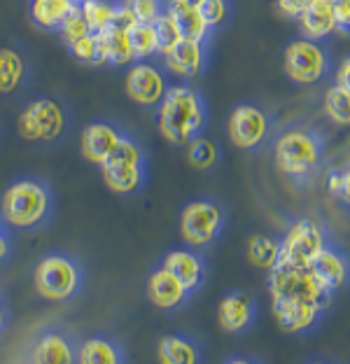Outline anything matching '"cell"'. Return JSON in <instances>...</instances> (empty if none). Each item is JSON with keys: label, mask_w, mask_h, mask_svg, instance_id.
<instances>
[{"label": "cell", "mask_w": 350, "mask_h": 364, "mask_svg": "<svg viewBox=\"0 0 350 364\" xmlns=\"http://www.w3.org/2000/svg\"><path fill=\"white\" fill-rule=\"evenodd\" d=\"M278 255H280V241L266 236V234H257L248 241V259L260 269H273L278 264Z\"/></svg>", "instance_id": "484cf974"}, {"label": "cell", "mask_w": 350, "mask_h": 364, "mask_svg": "<svg viewBox=\"0 0 350 364\" xmlns=\"http://www.w3.org/2000/svg\"><path fill=\"white\" fill-rule=\"evenodd\" d=\"M299 26H302L304 38L315 40V43L334 36L339 31L334 3H332V0H315V3L308 5V10L299 16Z\"/></svg>", "instance_id": "5bb4252c"}, {"label": "cell", "mask_w": 350, "mask_h": 364, "mask_svg": "<svg viewBox=\"0 0 350 364\" xmlns=\"http://www.w3.org/2000/svg\"><path fill=\"white\" fill-rule=\"evenodd\" d=\"M23 80V59L14 49H0V94H12Z\"/></svg>", "instance_id": "f1b7e54d"}, {"label": "cell", "mask_w": 350, "mask_h": 364, "mask_svg": "<svg viewBox=\"0 0 350 364\" xmlns=\"http://www.w3.org/2000/svg\"><path fill=\"white\" fill-rule=\"evenodd\" d=\"M7 250H10V243H7L5 234H0V259L5 257V255H7Z\"/></svg>", "instance_id": "ee69618b"}, {"label": "cell", "mask_w": 350, "mask_h": 364, "mask_svg": "<svg viewBox=\"0 0 350 364\" xmlns=\"http://www.w3.org/2000/svg\"><path fill=\"white\" fill-rule=\"evenodd\" d=\"M3 325H5V316H3V309H0V329H3Z\"/></svg>", "instance_id": "bcb514c9"}, {"label": "cell", "mask_w": 350, "mask_h": 364, "mask_svg": "<svg viewBox=\"0 0 350 364\" xmlns=\"http://www.w3.org/2000/svg\"><path fill=\"white\" fill-rule=\"evenodd\" d=\"M327 189L332 196H336L350 205V168L344 173H332L327 180Z\"/></svg>", "instance_id": "f35d334b"}, {"label": "cell", "mask_w": 350, "mask_h": 364, "mask_svg": "<svg viewBox=\"0 0 350 364\" xmlns=\"http://www.w3.org/2000/svg\"><path fill=\"white\" fill-rule=\"evenodd\" d=\"M16 129L23 140H43V143L58 140L65 129L63 107L52 98H38L19 114Z\"/></svg>", "instance_id": "ba28073f"}, {"label": "cell", "mask_w": 350, "mask_h": 364, "mask_svg": "<svg viewBox=\"0 0 350 364\" xmlns=\"http://www.w3.org/2000/svg\"><path fill=\"white\" fill-rule=\"evenodd\" d=\"M322 107H324L327 119L339 124V127H350V91L348 89L332 85L324 91Z\"/></svg>", "instance_id": "83f0119b"}, {"label": "cell", "mask_w": 350, "mask_h": 364, "mask_svg": "<svg viewBox=\"0 0 350 364\" xmlns=\"http://www.w3.org/2000/svg\"><path fill=\"white\" fill-rule=\"evenodd\" d=\"M206 127L201 98L189 87H171L159 103V131L173 145H187Z\"/></svg>", "instance_id": "6da1fadb"}, {"label": "cell", "mask_w": 350, "mask_h": 364, "mask_svg": "<svg viewBox=\"0 0 350 364\" xmlns=\"http://www.w3.org/2000/svg\"><path fill=\"white\" fill-rule=\"evenodd\" d=\"M78 7L82 16H85L89 31L96 33V36L110 28L112 16L117 12V5L110 3V0H80Z\"/></svg>", "instance_id": "d4e9b609"}, {"label": "cell", "mask_w": 350, "mask_h": 364, "mask_svg": "<svg viewBox=\"0 0 350 364\" xmlns=\"http://www.w3.org/2000/svg\"><path fill=\"white\" fill-rule=\"evenodd\" d=\"M136 16L131 14V10L127 5H117V12L112 16V23H110V28L115 31H122V33H129L133 26H136Z\"/></svg>", "instance_id": "60d3db41"}, {"label": "cell", "mask_w": 350, "mask_h": 364, "mask_svg": "<svg viewBox=\"0 0 350 364\" xmlns=\"http://www.w3.org/2000/svg\"><path fill=\"white\" fill-rule=\"evenodd\" d=\"M282 68L297 85H315L327 73V54L315 40L299 38L290 43L282 54Z\"/></svg>", "instance_id": "52a82bcc"}, {"label": "cell", "mask_w": 350, "mask_h": 364, "mask_svg": "<svg viewBox=\"0 0 350 364\" xmlns=\"http://www.w3.org/2000/svg\"><path fill=\"white\" fill-rule=\"evenodd\" d=\"M166 77L159 68H154L152 63H138L133 65L127 75V94L131 101L138 105H159L161 98L166 96Z\"/></svg>", "instance_id": "8fae6325"}, {"label": "cell", "mask_w": 350, "mask_h": 364, "mask_svg": "<svg viewBox=\"0 0 350 364\" xmlns=\"http://www.w3.org/2000/svg\"><path fill=\"white\" fill-rule=\"evenodd\" d=\"M182 3H187V5H194V7H198L203 3V0H182Z\"/></svg>", "instance_id": "f6af8a7d"}, {"label": "cell", "mask_w": 350, "mask_h": 364, "mask_svg": "<svg viewBox=\"0 0 350 364\" xmlns=\"http://www.w3.org/2000/svg\"><path fill=\"white\" fill-rule=\"evenodd\" d=\"M327 247V238L318 222L297 220L285 231V238L280 241V255L276 267H297L306 269L311 262ZM273 267V269H276Z\"/></svg>", "instance_id": "277c9868"}, {"label": "cell", "mask_w": 350, "mask_h": 364, "mask_svg": "<svg viewBox=\"0 0 350 364\" xmlns=\"http://www.w3.org/2000/svg\"><path fill=\"white\" fill-rule=\"evenodd\" d=\"M311 3H315V0H276L280 14H285L287 19H299Z\"/></svg>", "instance_id": "ab89813d"}, {"label": "cell", "mask_w": 350, "mask_h": 364, "mask_svg": "<svg viewBox=\"0 0 350 364\" xmlns=\"http://www.w3.org/2000/svg\"><path fill=\"white\" fill-rule=\"evenodd\" d=\"M273 154H276V166L287 178L304 180L311 178L320 166L322 156V143L313 131L295 127L287 129L276 138L273 145Z\"/></svg>", "instance_id": "7a4b0ae2"}, {"label": "cell", "mask_w": 350, "mask_h": 364, "mask_svg": "<svg viewBox=\"0 0 350 364\" xmlns=\"http://www.w3.org/2000/svg\"><path fill=\"white\" fill-rule=\"evenodd\" d=\"M98 43H101V56L103 65H127L133 61V52L129 45V33L107 28L103 33H98Z\"/></svg>", "instance_id": "603a6c76"}, {"label": "cell", "mask_w": 350, "mask_h": 364, "mask_svg": "<svg viewBox=\"0 0 350 364\" xmlns=\"http://www.w3.org/2000/svg\"><path fill=\"white\" fill-rule=\"evenodd\" d=\"M75 360V350L61 334H45L36 343L33 350V362L40 364H70Z\"/></svg>", "instance_id": "cb8c5ba5"}, {"label": "cell", "mask_w": 350, "mask_h": 364, "mask_svg": "<svg viewBox=\"0 0 350 364\" xmlns=\"http://www.w3.org/2000/svg\"><path fill=\"white\" fill-rule=\"evenodd\" d=\"M255 318V304L248 294L233 292L224 296L218 309V322L224 332H243Z\"/></svg>", "instance_id": "e0dca14e"}, {"label": "cell", "mask_w": 350, "mask_h": 364, "mask_svg": "<svg viewBox=\"0 0 350 364\" xmlns=\"http://www.w3.org/2000/svg\"><path fill=\"white\" fill-rule=\"evenodd\" d=\"M222 222H224V215L218 203L191 201L182 208L180 234L189 245L203 247L215 241V236H218L222 229Z\"/></svg>", "instance_id": "9c48e42d"}, {"label": "cell", "mask_w": 350, "mask_h": 364, "mask_svg": "<svg viewBox=\"0 0 350 364\" xmlns=\"http://www.w3.org/2000/svg\"><path fill=\"white\" fill-rule=\"evenodd\" d=\"M336 10V21H339V31H348L350 33V0H332Z\"/></svg>", "instance_id": "b9f144b4"}, {"label": "cell", "mask_w": 350, "mask_h": 364, "mask_svg": "<svg viewBox=\"0 0 350 364\" xmlns=\"http://www.w3.org/2000/svg\"><path fill=\"white\" fill-rule=\"evenodd\" d=\"M82 283L80 269L65 255H49L36 269V289L49 301H65L78 294Z\"/></svg>", "instance_id": "8992f818"}, {"label": "cell", "mask_w": 350, "mask_h": 364, "mask_svg": "<svg viewBox=\"0 0 350 364\" xmlns=\"http://www.w3.org/2000/svg\"><path fill=\"white\" fill-rule=\"evenodd\" d=\"M122 134L117 131V127L107 122H94L82 131L80 138V147H82V156L91 164H101L110 156V152L115 150V145L120 143Z\"/></svg>", "instance_id": "4fadbf2b"}, {"label": "cell", "mask_w": 350, "mask_h": 364, "mask_svg": "<svg viewBox=\"0 0 350 364\" xmlns=\"http://www.w3.org/2000/svg\"><path fill=\"white\" fill-rule=\"evenodd\" d=\"M124 5L129 7L138 23H154L157 16L164 12L161 0H127Z\"/></svg>", "instance_id": "8d00e7d4"}, {"label": "cell", "mask_w": 350, "mask_h": 364, "mask_svg": "<svg viewBox=\"0 0 350 364\" xmlns=\"http://www.w3.org/2000/svg\"><path fill=\"white\" fill-rule=\"evenodd\" d=\"M166 68L178 77H196L203 68V43L182 38L178 45L164 54Z\"/></svg>", "instance_id": "2e32d148"}, {"label": "cell", "mask_w": 350, "mask_h": 364, "mask_svg": "<svg viewBox=\"0 0 350 364\" xmlns=\"http://www.w3.org/2000/svg\"><path fill=\"white\" fill-rule=\"evenodd\" d=\"M229 140L240 150H255L269 136V117L255 105H238L229 114Z\"/></svg>", "instance_id": "30bf717a"}, {"label": "cell", "mask_w": 350, "mask_h": 364, "mask_svg": "<svg viewBox=\"0 0 350 364\" xmlns=\"http://www.w3.org/2000/svg\"><path fill=\"white\" fill-rule=\"evenodd\" d=\"M73 56L82 63H94V65H103V56H101V43H98L96 33H89V36L80 38L78 43L68 45Z\"/></svg>", "instance_id": "e575fe53"}, {"label": "cell", "mask_w": 350, "mask_h": 364, "mask_svg": "<svg viewBox=\"0 0 350 364\" xmlns=\"http://www.w3.org/2000/svg\"><path fill=\"white\" fill-rule=\"evenodd\" d=\"M75 3H80V0H75Z\"/></svg>", "instance_id": "c3c4849f"}, {"label": "cell", "mask_w": 350, "mask_h": 364, "mask_svg": "<svg viewBox=\"0 0 350 364\" xmlns=\"http://www.w3.org/2000/svg\"><path fill=\"white\" fill-rule=\"evenodd\" d=\"M105 185L117 194H133L138 192L145 178V166H133V164H101Z\"/></svg>", "instance_id": "44dd1931"}, {"label": "cell", "mask_w": 350, "mask_h": 364, "mask_svg": "<svg viewBox=\"0 0 350 364\" xmlns=\"http://www.w3.org/2000/svg\"><path fill=\"white\" fill-rule=\"evenodd\" d=\"M322 313L320 304L297 301V299H273V316L278 320V327L287 334H299L311 329L318 322Z\"/></svg>", "instance_id": "7c38bea8"}, {"label": "cell", "mask_w": 350, "mask_h": 364, "mask_svg": "<svg viewBox=\"0 0 350 364\" xmlns=\"http://www.w3.org/2000/svg\"><path fill=\"white\" fill-rule=\"evenodd\" d=\"M0 234H3V229H0Z\"/></svg>", "instance_id": "7dc6e473"}, {"label": "cell", "mask_w": 350, "mask_h": 364, "mask_svg": "<svg viewBox=\"0 0 350 364\" xmlns=\"http://www.w3.org/2000/svg\"><path fill=\"white\" fill-rule=\"evenodd\" d=\"M105 161L110 164H133V166H145V154L143 150L138 147L136 140H131L127 136L120 138V143L115 145V150L110 152V156H107ZM103 161V164H105Z\"/></svg>", "instance_id": "836d02e7"}, {"label": "cell", "mask_w": 350, "mask_h": 364, "mask_svg": "<svg viewBox=\"0 0 350 364\" xmlns=\"http://www.w3.org/2000/svg\"><path fill=\"white\" fill-rule=\"evenodd\" d=\"M271 299H297V301H313L327 309L332 292L324 287L318 276L311 269L297 267H276L271 269L269 278Z\"/></svg>", "instance_id": "5b68a950"}, {"label": "cell", "mask_w": 350, "mask_h": 364, "mask_svg": "<svg viewBox=\"0 0 350 364\" xmlns=\"http://www.w3.org/2000/svg\"><path fill=\"white\" fill-rule=\"evenodd\" d=\"M58 33H61V38H63L65 45H73V43H78L80 38L89 36L91 31L87 26L85 16H82V12H80V7H75V10L68 16H65V21L61 23Z\"/></svg>", "instance_id": "d590c367"}, {"label": "cell", "mask_w": 350, "mask_h": 364, "mask_svg": "<svg viewBox=\"0 0 350 364\" xmlns=\"http://www.w3.org/2000/svg\"><path fill=\"white\" fill-rule=\"evenodd\" d=\"M129 45L133 52V59H149L159 52V38L152 23H136L129 31Z\"/></svg>", "instance_id": "4dcf8cb0"}, {"label": "cell", "mask_w": 350, "mask_h": 364, "mask_svg": "<svg viewBox=\"0 0 350 364\" xmlns=\"http://www.w3.org/2000/svg\"><path fill=\"white\" fill-rule=\"evenodd\" d=\"M166 10L171 12V16L175 19V23H178V28H180L182 38H185V40H196V43H203V40L208 38L211 26L203 21L198 7L182 3V0H171Z\"/></svg>", "instance_id": "ffe728a7"}, {"label": "cell", "mask_w": 350, "mask_h": 364, "mask_svg": "<svg viewBox=\"0 0 350 364\" xmlns=\"http://www.w3.org/2000/svg\"><path fill=\"white\" fill-rule=\"evenodd\" d=\"M80 364H117L122 362V353L117 350V346L105 341V338H89L80 346L78 350Z\"/></svg>", "instance_id": "4316f807"}, {"label": "cell", "mask_w": 350, "mask_h": 364, "mask_svg": "<svg viewBox=\"0 0 350 364\" xmlns=\"http://www.w3.org/2000/svg\"><path fill=\"white\" fill-rule=\"evenodd\" d=\"M308 269L318 276V280L329 292H336V289L346 287L348 276H350V269H348V262L344 259V255L339 250H332V247H324L318 257L311 262Z\"/></svg>", "instance_id": "ac0fdd59"}, {"label": "cell", "mask_w": 350, "mask_h": 364, "mask_svg": "<svg viewBox=\"0 0 350 364\" xmlns=\"http://www.w3.org/2000/svg\"><path fill=\"white\" fill-rule=\"evenodd\" d=\"M49 208H52V196L49 189L38 180H19L12 187L5 189L3 201H0V213L7 225L31 229L43 222Z\"/></svg>", "instance_id": "3957f363"}, {"label": "cell", "mask_w": 350, "mask_h": 364, "mask_svg": "<svg viewBox=\"0 0 350 364\" xmlns=\"http://www.w3.org/2000/svg\"><path fill=\"white\" fill-rule=\"evenodd\" d=\"M189 289L180 283L178 278L173 276L171 271H166L164 267L157 269L147 280V296L157 309L161 311H171L175 306H180L187 299Z\"/></svg>", "instance_id": "9a60e30c"}, {"label": "cell", "mask_w": 350, "mask_h": 364, "mask_svg": "<svg viewBox=\"0 0 350 364\" xmlns=\"http://www.w3.org/2000/svg\"><path fill=\"white\" fill-rule=\"evenodd\" d=\"M336 85L350 91V56H346V59L339 63V70H336Z\"/></svg>", "instance_id": "7bdbcfd3"}, {"label": "cell", "mask_w": 350, "mask_h": 364, "mask_svg": "<svg viewBox=\"0 0 350 364\" xmlns=\"http://www.w3.org/2000/svg\"><path fill=\"white\" fill-rule=\"evenodd\" d=\"M198 12H201L203 21L208 23L211 28H218L224 23L229 14V7H227V0H203L201 5H198Z\"/></svg>", "instance_id": "74e56055"}, {"label": "cell", "mask_w": 350, "mask_h": 364, "mask_svg": "<svg viewBox=\"0 0 350 364\" xmlns=\"http://www.w3.org/2000/svg\"><path fill=\"white\" fill-rule=\"evenodd\" d=\"M159 360L166 364H196L198 353L187 338L182 336H166L159 343Z\"/></svg>", "instance_id": "f546056e"}, {"label": "cell", "mask_w": 350, "mask_h": 364, "mask_svg": "<svg viewBox=\"0 0 350 364\" xmlns=\"http://www.w3.org/2000/svg\"><path fill=\"white\" fill-rule=\"evenodd\" d=\"M164 269L171 271L189 292L196 289L203 280V262L189 250H173L164 257Z\"/></svg>", "instance_id": "d6986e66"}, {"label": "cell", "mask_w": 350, "mask_h": 364, "mask_svg": "<svg viewBox=\"0 0 350 364\" xmlns=\"http://www.w3.org/2000/svg\"><path fill=\"white\" fill-rule=\"evenodd\" d=\"M152 26L157 31V38H159V52L161 54H166L169 49H173L182 40V33H180L178 23H175V19L171 16L169 10H164L159 16H157Z\"/></svg>", "instance_id": "d6a6232c"}, {"label": "cell", "mask_w": 350, "mask_h": 364, "mask_svg": "<svg viewBox=\"0 0 350 364\" xmlns=\"http://www.w3.org/2000/svg\"><path fill=\"white\" fill-rule=\"evenodd\" d=\"M78 3L75 0H31V19L38 23L40 28L56 31L61 28V23L65 21Z\"/></svg>", "instance_id": "7402d4cb"}, {"label": "cell", "mask_w": 350, "mask_h": 364, "mask_svg": "<svg viewBox=\"0 0 350 364\" xmlns=\"http://www.w3.org/2000/svg\"><path fill=\"white\" fill-rule=\"evenodd\" d=\"M218 159H220V150H218V145H215L213 140L196 136V138H191L187 143V161L194 168L208 171V168H213L215 164H218Z\"/></svg>", "instance_id": "1f68e13d"}]
</instances>
